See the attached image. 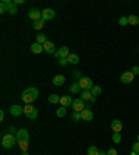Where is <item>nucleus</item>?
I'll use <instances>...</instances> for the list:
<instances>
[{
  "instance_id": "obj_32",
  "label": "nucleus",
  "mask_w": 139,
  "mask_h": 155,
  "mask_svg": "<svg viewBox=\"0 0 139 155\" xmlns=\"http://www.w3.org/2000/svg\"><path fill=\"white\" fill-rule=\"evenodd\" d=\"M71 118H72V119H74L75 122H77V121H79L81 119V112H72V115H71Z\"/></svg>"
},
{
  "instance_id": "obj_3",
  "label": "nucleus",
  "mask_w": 139,
  "mask_h": 155,
  "mask_svg": "<svg viewBox=\"0 0 139 155\" xmlns=\"http://www.w3.org/2000/svg\"><path fill=\"white\" fill-rule=\"evenodd\" d=\"M1 144L4 148H13L14 145L17 144V137L16 136H13V134H4L3 136V139H1Z\"/></svg>"
},
{
  "instance_id": "obj_10",
  "label": "nucleus",
  "mask_w": 139,
  "mask_h": 155,
  "mask_svg": "<svg viewBox=\"0 0 139 155\" xmlns=\"http://www.w3.org/2000/svg\"><path fill=\"white\" fill-rule=\"evenodd\" d=\"M110 128L114 133H121V130H123V122L120 121V119H114L110 125Z\"/></svg>"
},
{
  "instance_id": "obj_24",
  "label": "nucleus",
  "mask_w": 139,
  "mask_h": 155,
  "mask_svg": "<svg viewBox=\"0 0 139 155\" xmlns=\"http://www.w3.org/2000/svg\"><path fill=\"white\" fill-rule=\"evenodd\" d=\"M46 42H48L46 36H45L43 33H38L36 35V43H39V44H45Z\"/></svg>"
},
{
  "instance_id": "obj_9",
  "label": "nucleus",
  "mask_w": 139,
  "mask_h": 155,
  "mask_svg": "<svg viewBox=\"0 0 139 155\" xmlns=\"http://www.w3.org/2000/svg\"><path fill=\"white\" fill-rule=\"evenodd\" d=\"M54 17H56V11L53 8H45V10H42V18L45 21L53 20Z\"/></svg>"
},
{
  "instance_id": "obj_35",
  "label": "nucleus",
  "mask_w": 139,
  "mask_h": 155,
  "mask_svg": "<svg viewBox=\"0 0 139 155\" xmlns=\"http://www.w3.org/2000/svg\"><path fill=\"white\" fill-rule=\"evenodd\" d=\"M59 64L60 65H67L68 64V60L67 58H59Z\"/></svg>"
},
{
  "instance_id": "obj_23",
  "label": "nucleus",
  "mask_w": 139,
  "mask_h": 155,
  "mask_svg": "<svg viewBox=\"0 0 139 155\" xmlns=\"http://www.w3.org/2000/svg\"><path fill=\"white\" fill-rule=\"evenodd\" d=\"M128 24L129 25H138L139 24V17H136V15H129L128 17Z\"/></svg>"
},
{
  "instance_id": "obj_13",
  "label": "nucleus",
  "mask_w": 139,
  "mask_h": 155,
  "mask_svg": "<svg viewBox=\"0 0 139 155\" xmlns=\"http://www.w3.org/2000/svg\"><path fill=\"white\" fill-rule=\"evenodd\" d=\"M81 98L84 100V101H91V102H95L96 101V97L95 96H92V93H91V90H85V91H82L81 93Z\"/></svg>"
},
{
  "instance_id": "obj_19",
  "label": "nucleus",
  "mask_w": 139,
  "mask_h": 155,
  "mask_svg": "<svg viewBox=\"0 0 139 155\" xmlns=\"http://www.w3.org/2000/svg\"><path fill=\"white\" fill-rule=\"evenodd\" d=\"M67 60H68V64L71 65H77L78 62H79V57L77 55V54H70L68 57H67Z\"/></svg>"
},
{
  "instance_id": "obj_20",
  "label": "nucleus",
  "mask_w": 139,
  "mask_h": 155,
  "mask_svg": "<svg viewBox=\"0 0 139 155\" xmlns=\"http://www.w3.org/2000/svg\"><path fill=\"white\" fill-rule=\"evenodd\" d=\"M91 93H92V96H95V97L100 96L102 94V87L100 86H93L91 89Z\"/></svg>"
},
{
  "instance_id": "obj_26",
  "label": "nucleus",
  "mask_w": 139,
  "mask_h": 155,
  "mask_svg": "<svg viewBox=\"0 0 139 155\" xmlns=\"http://www.w3.org/2000/svg\"><path fill=\"white\" fill-rule=\"evenodd\" d=\"M121 140H123L121 133H113V141H114L116 144H120V143H121Z\"/></svg>"
},
{
  "instance_id": "obj_16",
  "label": "nucleus",
  "mask_w": 139,
  "mask_h": 155,
  "mask_svg": "<svg viewBox=\"0 0 139 155\" xmlns=\"http://www.w3.org/2000/svg\"><path fill=\"white\" fill-rule=\"evenodd\" d=\"M31 51H32L33 54H40L42 51H45L43 44H39V43H33V44H31Z\"/></svg>"
},
{
  "instance_id": "obj_31",
  "label": "nucleus",
  "mask_w": 139,
  "mask_h": 155,
  "mask_svg": "<svg viewBox=\"0 0 139 155\" xmlns=\"http://www.w3.org/2000/svg\"><path fill=\"white\" fill-rule=\"evenodd\" d=\"M17 11H18V8H17V6L14 4V3H13V4L10 6V7H9V14H11V15H14V14H16Z\"/></svg>"
},
{
  "instance_id": "obj_18",
  "label": "nucleus",
  "mask_w": 139,
  "mask_h": 155,
  "mask_svg": "<svg viewBox=\"0 0 139 155\" xmlns=\"http://www.w3.org/2000/svg\"><path fill=\"white\" fill-rule=\"evenodd\" d=\"M64 82H65L64 75H56V76L53 78V85H54V86H61V85H64Z\"/></svg>"
},
{
  "instance_id": "obj_6",
  "label": "nucleus",
  "mask_w": 139,
  "mask_h": 155,
  "mask_svg": "<svg viewBox=\"0 0 139 155\" xmlns=\"http://www.w3.org/2000/svg\"><path fill=\"white\" fill-rule=\"evenodd\" d=\"M72 109L75 112H82L85 109V101L82 98H78V100H74L72 102Z\"/></svg>"
},
{
  "instance_id": "obj_27",
  "label": "nucleus",
  "mask_w": 139,
  "mask_h": 155,
  "mask_svg": "<svg viewBox=\"0 0 139 155\" xmlns=\"http://www.w3.org/2000/svg\"><path fill=\"white\" fill-rule=\"evenodd\" d=\"M99 152L100 151L97 150V147H95V145L89 147V150H88V155H99Z\"/></svg>"
},
{
  "instance_id": "obj_30",
  "label": "nucleus",
  "mask_w": 139,
  "mask_h": 155,
  "mask_svg": "<svg viewBox=\"0 0 139 155\" xmlns=\"http://www.w3.org/2000/svg\"><path fill=\"white\" fill-rule=\"evenodd\" d=\"M65 114H67V109H65V107H60L59 109H57V116H59V118L65 116Z\"/></svg>"
},
{
  "instance_id": "obj_12",
  "label": "nucleus",
  "mask_w": 139,
  "mask_h": 155,
  "mask_svg": "<svg viewBox=\"0 0 139 155\" xmlns=\"http://www.w3.org/2000/svg\"><path fill=\"white\" fill-rule=\"evenodd\" d=\"M81 119H82V121H85V122H89V121L93 119V112H92L91 109L85 108V109L81 112Z\"/></svg>"
},
{
  "instance_id": "obj_22",
  "label": "nucleus",
  "mask_w": 139,
  "mask_h": 155,
  "mask_svg": "<svg viewBox=\"0 0 139 155\" xmlns=\"http://www.w3.org/2000/svg\"><path fill=\"white\" fill-rule=\"evenodd\" d=\"M79 90H81V86L78 82H75V83H72L70 86V93H79Z\"/></svg>"
},
{
  "instance_id": "obj_11",
  "label": "nucleus",
  "mask_w": 139,
  "mask_h": 155,
  "mask_svg": "<svg viewBox=\"0 0 139 155\" xmlns=\"http://www.w3.org/2000/svg\"><path fill=\"white\" fill-rule=\"evenodd\" d=\"M10 114L13 115V116H20L22 112H24V108L21 107V105H18V104H16V105H11L10 107Z\"/></svg>"
},
{
  "instance_id": "obj_8",
  "label": "nucleus",
  "mask_w": 139,
  "mask_h": 155,
  "mask_svg": "<svg viewBox=\"0 0 139 155\" xmlns=\"http://www.w3.org/2000/svg\"><path fill=\"white\" fill-rule=\"evenodd\" d=\"M28 17L33 21H39V20H42V11L38 10V8H31L28 11Z\"/></svg>"
},
{
  "instance_id": "obj_38",
  "label": "nucleus",
  "mask_w": 139,
  "mask_h": 155,
  "mask_svg": "<svg viewBox=\"0 0 139 155\" xmlns=\"http://www.w3.org/2000/svg\"><path fill=\"white\" fill-rule=\"evenodd\" d=\"M4 119V111H0V121Z\"/></svg>"
},
{
  "instance_id": "obj_40",
  "label": "nucleus",
  "mask_w": 139,
  "mask_h": 155,
  "mask_svg": "<svg viewBox=\"0 0 139 155\" xmlns=\"http://www.w3.org/2000/svg\"><path fill=\"white\" fill-rule=\"evenodd\" d=\"M129 155H139V154H136V152H134V151H132V152H131Z\"/></svg>"
},
{
  "instance_id": "obj_39",
  "label": "nucleus",
  "mask_w": 139,
  "mask_h": 155,
  "mask_svg": "<svg viewBox=\"0 0 139 155\" xmlns=\"http://www.w3.org/2000/svg\"><path fill=\"white\" fill-rule=\"evenodd\" d=\"M99 155H106V152H104V151H100V152H99Z\"/></svg>"
},
{
  "instance_id": "obj_7",
  "label": "nucleus",
  "mask_w": 139,
  "mask_h": 155,
  "mask_svg": "<svg viewBox=\"0 0 139 155\" xmlns=\"http://www.w3.org/2000/svg\"><path fill=\"white\" fill-rule=\"evenodd\" d=\"M134 74L131 72V71H127V72H123L121 74V76H120V80L123 82V83H125V85H128V83H131L132 80H134Z\"/></svg>"
},
{
  "instance_id": "obj_4",
  "label": "nucleus",
  "mask_w": 139,
  "mask_h": 155,
  "mask_svg": "<svg viewBox=\"0 0 139 155\" xmlns=\"http://www.w3.org/2000/svg\"><path fill=\"white\" fill-rule=\"evenodd\" d=\"M24 114H25V116L28 119H36L38 118V109L31 104H27L24 107Z\"/></svg>"
},
{
  "instance_id": "obj_37",
  "label": "nucleus",
  "mask_w": 139,
  "mask_h": 155,
  "mask_svg": "<svg viewBox=\"0 0 139 155\" xmlns=\"http://www.w3.org/2000/svg\"><path fill=\"white\" fill-rule=\"evenodd\" d=\"M13 3H14L16 6H18V4H24V3H25V0H14Z\"/></svg>"
},
{
  "instance_id": "obj_15",
  "label": "nucleus",
  "mask_w": 139,
  "mask_h": 155,
  "mask_svg": "<svg viewBox=\"0 0 139 155\" xmlns=\"http://www.w3.org/2000/svg\"><path fill=\"white\" fill-rule=\"evenodd\" d=\"M72 102H74V100H72L70 96H63L61 98H60V104H61V107H68V105H72Z\"/></svg>"
},
{
  "instance_id": "obj_2",
  "label": "nucleus",
  "mask_w": 139,
  "mask_h": 155,
  "mask_svg": "<svg viewBox=\"0 0 139 155\" xmlns=\"http://www.w3.org/2000/svg\"><path fill=\"white\" fill-rule=\"evenodd\" d=\"M39 96V90L36 87H29V89H25V90L21 93V100L27 104H31L38 98Z\"/></svg>"
},
{
  "instance_id": "obj_14",
  "label": "nucleus",
  "mask_w": 139,
  "mask_h": 155,
  "mask_svg": "<svg viewBox=\"0 0 139 155\" xmlns=\"http://www.w3.org/2000/svg\"><path fill=\"white\" fill-rule=\"evenodd\" d=\"M43 48H45V51L48 54H50V55H53L54 53H56V50H54V44L53 42H50V40H48V42L43 44Z\"/></svg>"
},
{
  "instance_id": "obj_28",
  "label": "nucleus",
  "mask_w": 139,
  "mask_h": 155,
  "mask_svg": "<svg viewBox=\"0 0 139 155\" xmlns=\"http://www.w3.org/2000/svg\"><path fill=\"white\" fill-rule=\"evenodd\" d=\"M118 24L121 25V27H125V25H128V17H120V20H118Z\"/></svg>"
},
{
  "instance_id": "obj_42",
  "label": "nucleus",
  "mask_w": 139,
  "mask_h": 155,
  "mask_svg": "<svg viewBox=\"0 0 139 155\" xmlns=\"http://www.w3.org/2000/svg\"><path fill=\"white\" fill-rule=\"evenodd\" d=\"M138 141H139V134H138Z\"/></svg>"
},
{
  "instance_id": "obj_36",
  "label": "nucleus",
  "mask_w": 139,
  "mask_h": 155,
  "mask_svg": "<svg viewBox=\"0 0 139 155\" xmlns=\"http://www.w3.org/2000/svg\"><path fill=\"white\" fill-rule=\"evenodd\" d=\"M131 72H132V74H134V75H139V67H134V68H132V71H131Z\"/></svg>"
},
{
  "instance_id": "obj_41",
  "label": "nucleus",
  "mask_w": 139,
  "mask_h": 155,
  "mask_svg": "<svg viewBox=\"0 0 139 155\" xmlns=\"http://www.w3.org/2000/svg\"><path fill=\"white\" fill-rule=\"evenodd\" d=\"M21 155H29V154H28V152H22Z\"/></svg>"
},
{
  "instance_id": "obj_1",
  "label": "nucleus",
  "mask_w": 139,
  "mask_h": 155,
  "mask_svg": "<svg viewBox=\"0 0 139 155\" xmlns=\"http://www.w3.org/2000/svg\"><path fill=\"white\" fill-rule=\"evenodd\" d=\"M17 144L20 145L24 152H27L28 150V145H29V133H28L27 129H20L17 130Z\"/></svg>"
},
{
  "instance_id": "obj_34",
  "label": "nucleus",
  "mask_w": 139,
  "mask_h": 155,
  "mask_svg": "<svg viewBox=\"0 0 139 155\" xmlns=\"http://www.w3.org/2000/svg\"><path fill=\"white\" fill-rule=\"evenodd\" d=\"M106 155H117V150H116V148H110V150L106 152Z\"/></svg>"
},
{
  "instance_id": "obj_21",
  "label": "nucleus",
  "mask_w": 139,
  "mask_h": 155,
  "mask_svg": "<svg viewBox=\"0 0 139 155\" xmlns=\"http://www.w3.org/2000/svg\"><path fill=\"white\" fill-rule=\"evenodd\" d=\"M45 27V20H39V21H35L33 22V29H36V31H40L42 28Z\"/></svg>"
},
{
  "instance_id": "obj_5",
  "label": "nucleus",
  "mask_w": 139,
  "mask_h": 155,
  "mask_svg": "<svg viewBox=\"0 0 139 155\" xmlns=\"http://www.w3.org/2000/svg\"><path fill=\"white\" fill-rule=\"evenodd\" d=\"M78 83H79L81 89H82L84 91H85V90H91L92 87H93L92 79H91V78H88V76H82V78H79Z\"/></svg>"
},
{
  "instance_id": "obj_29",
  "label": "nucleus",
  "mask_w": 139,
  "mask_h": 155,
  "mask_svg": "<svg viewBox=\"0 0 139 155\" xmlns=\"http://www.w3.org/2000/svg\"><path fill=\"white\" fill-rule=\"evenodd\" d=\"M9 7H10V6L6 4L4 1H1V3H0V13H1V14H3V13H9Z\"/></svg>"
},
{
  "instance_id": "obj_33",
  "label": "nucleus",
  "mask_w": 139,
  "mask_h": 155,
  "mask_svg": "<svg viewBox=\"0 0 139 155\" xmlns=\"http://www.w3.org/2000/svg\"><path fill=\"white\" fill-rule=\"evenodd\" d=\"M132 151L136 152V154H139V141H136V143L132 144Z\"/></svg>"
},
{
  "instance_id": "obj_25",
  "label": "nucleus",
  "mask_w": 139,
  "mask_h": 155,
  "mask_svg": "<svg viewBox=\"0 0 139 155\" xmlns=\"http://www.w3.org/2000/svg\"><path fill=\"white\" fill-rule=\"evenodd\" d=\"M60 98H61V97H59L57 94H52V96H49V102L57 104V102H60Z\"/></svg>"
},
{
  "instance_id": "obj_17",
  "label": "nucleus",
  "mask_w": 139,
  "mask_h": 155,
  "mask_svg": "<svg viewBox=\"0 0 139 155\" xmlns=\"http://www.w3.org/2000/svg\"><path fill=\"white\" fill-rule=\"evenodd\" d=\"M57 53H59V57H60V58H67L70 54H71V53H70V48L67 47V46H63V47H60Z\"/></svg>"
}]
</instances>
